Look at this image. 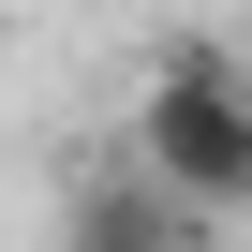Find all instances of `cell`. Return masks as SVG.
<instances>
[{
    "mask_svg": "<svg viewBox=\"0 0 252 252\" xmlns=\"http://www.w3.org/2000/svg\"><path fill=\"white\" fill-rule=\"evenodd\" d=\"M208 237H222V222H208V208H178L134 149L89 163V178H74V208H60V252H208Z\"/></svg>",
    "mask_w": 252,
    "mask_h": 252,
    "instance_id": "2",
    "label": "cell"
},
{
    "mask_svg": "<svg viewBox=\"0 0 252 252\" xmlns=\"http://www.w3.org/2000/svg\"><path fill=\"white\" fill-rule=\"evenodd\" d=\"M134 149L178 208H208V222H237V193H252V74L193 30V45H163V74H149V104H134Z\"/></svg>",
    "mask_w": 252,
    "mask_h": 252,
    "instance_id": "1",
    "label": "cell"
},
{
    "mask_svg": "<svg viewBox=\"0 0 252 252\" xmlns=\"http://www.w3.org/2000/svg\"><path fill=\"white\" fill-rule=\"evenodd\" d=\"M237 237H252V193H237Z\"/></svg>",
    "mask_w": 252,
    "mask_h": 252,
    "instance_id": "3",
    "label": "cell"
}]
</instances>
